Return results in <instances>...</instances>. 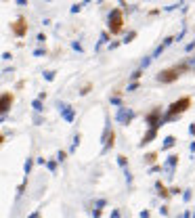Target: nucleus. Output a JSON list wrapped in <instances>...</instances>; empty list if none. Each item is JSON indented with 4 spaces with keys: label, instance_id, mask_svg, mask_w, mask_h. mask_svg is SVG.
Wrapping results in <instances>:
<instances>
[{
    "label": "nucleus",
    "instance_id": "nucleus-1",
    "mask_svg": "<svg viewBox=\"0 0 195 218\" xmlns=\"http://www.w3.org/2000/svg\"><path fill=\"white\" fill-rule=\"evenodd\" d=\"M122 25H124V21H122V11H120V8H113V11L109 13V32H111V34H120V32H122Z\"/></svg>",
    "mask_w": 195,
    "mask_h": 218
},
{
    "label": "nucleus",
    "instance_id": "nucleus-2",
    "mask_svg": "<svg viewBox=\"0 0 195 218\" xmlns=\"http://www.w3.org/2000/svg\"><path fill=\"white\" fill-rule=\"evenodd\" d=\"M181 71H183V69H178V67L164 69V71H159V74H157V82H174V80L181 76Z\"/></svg>",
    "mask_w": 195,
    "mask_h": 218
},
{
    "label": "nucleus",
    "instance_id": "nucleus-3",
    "mask_svg": "<svg viewBox=\"0 0 195 218\" xmlns=\"http://www.w3.org/2000/svg\"><path fill=\"white\" fill-rule=\"evenodd\" d=\"M191 105V99H181V101H176V103H172L170 105V109H168V115L172 118V115H176V113H183V111H187V107Z\"/></svg>",
    "mask_w": 195,
    "mask_h": 218
},
{
    "label": "nucleus",
    "instance_id": "nucleus-4",
    "mask_svg": "<svg viewBox=\"0 0 195 218\" xmlns=\"http://www.w3.org/2000/svg\"><path fill=\"white\" fill-rule=\"evenodd\" d=\"M115 118H118V122H122V124L128 126V124L132 122V118H134V111H132V109H126V107H120Z\"/></svg>",
    "mask_w": 195,
    "mask_h": 218
},
{
    "label": "nucleus",
    "instance_id": "nucleus-5",
    "mask_svg": "<svg viewBox=\"0 0 195 218\" xmlns=\"http://www.w3.org/2000/svg\"><path fill=\"white\" fill-rule=\"evenodd\" d=\"M59 111H61V115H63L65 122H74V120H76V111H74L67 103H59Z\"/></svg>",
    "mask_w": 195,
    "mask_h": 218
},
{
    "label": "nucleus",
    "instance_id": "nucleus-6",
    "mask_svg": "<svg viewBox=\"0 0 195 218\" xmlns=\"http://www.w3.org/2000/svg\"><path fill=\"white\" fill-rule=\"evenodd\" d=\"M13 32H15V36H23V34L27 32V27H25V21H23V19H17V21L13 23Z\"/></svg>",
    "mask_w": 195,
    "mask_h": 218
},
{
    "label": "nucleus",
    "instance_id": "nucleus-7",
    "mask_svg": "<svg viewBox=\"0 0 195 218\" xmlns=\"http://www.w3.org/2000/svg\"><path fill=\"white\" fill-rule=\"evenodd\" d=\"M13 101V96L8 94V92H4L2 94V115H6V111H8V103Z\"/></svg>",
    "mask_w": 195,
    "mask_h": 218
},
{
    "label": "nucleus",
    "instance_id": "nucleus-8",
    "mask_svg": "<svg viewBox=\"0 0 195 218\" xmlns=\"http://www.w3.org/2000/svg\"><path fill=\"white\" fill-rule=\"evenodd\" d=\"M176 162H178V155H170L168 160H166V168H168V172L172 174V168L176 166Z\"/></svg>",
    "mask_w": 195,
    "mask_h": 218
},
{
    "label": "nucleus",
    "instance_id": "nucleus-9",
    "mask_svg": "<svg viewBox=\"0 0 195 218\" xmlns=\"http://www.w3.org/2000/svg\"><path fill=\"white\" fill-rule=\"evenodd\" d=\"M153 138H155V128H151V130H149V132L145 134V136H143V141H141V145H147V143H151Z\"/></svg>",
    "mask_w": 195,
    "mask_h": 218
},
{
    "label": "nucleus",
    "instance_id": "nucleus-10",
    "mask_svg": "<svg viewBox=\"0 0 195 218\" xmlns=\"http://www.w3.org/2000/svg\"><path fill=\"white\" fill-rule=\"evenodd\" d=\"M170 147H174V136H166V138H164V145H162V149L166 151V149H170Z\"/></svg>",
    "mask_w": 195,
    "mask_h": 218
},
{
    "label": "nucleus",
    "instance_id": "nucleus-11",
    "mask_svg": "<svg viewBox=\"0 0 195 218\" xmlns=\"http://www.w3.org/2000/svg\"><path fill=\"white\" fill-rule=\"evenodd\" d=\"M32 107H34L36 111H42V109H44V105H42V101H40V99H36V101L32 103Z\"/></svg>",
    "mask_w": 195,
    "mask_h": 218
},
{
    "label": "nucleus",
    "instance_id": "nucleus-12",
    "mask_svg": "<svg viewBox=\"0 0 195 218\" xmlns=\"http://www.w3.org/2000/svg\"><path fill=\"white\" fill-rule=\"evenodd\" d=\"M151 59H153V57H145V59L141 61V69H145V67H149V65H151Z\"/></svg>",
    "mask_w": 195,
    "mask_h": 218
},
{
    "label": "nucleus",
    "instance_id": "nucleus-13",
    "mask_svg": "<svg viewBox=\"0 0 195 218\" xmlns=\"http://www.w3.org/2000/svg\"><path fill=\"white\" fill-rule=\"evenodd\" d=\"M44 80H46V82H52V80H55V71H44Z\"/></svg>",
    "mask_w": 195,
    "mask_h": 218
},
{
    "label": "nucleus",
    "instance_id": "nucleus-14",
    "mask_svg": "<svg viewBox=\"0 0 195 218\" xmlns=\"http://www.w3.org/2000/svg\"><path fill=\"white\" fill-rule=\"evenodd\" d=\"M78 145H80V134H76V136H74V143H71V149H69V151H74Z\"/></svg>",
    "mask_w": 195,
    "mask_h": 218
},
{
    "label": "nucleus",
    "instance_id": "nucleus-15",
    "mask_svg": "<svg viewBox=\"0 0 195 218\" xmlns=\"http://www.w3.org/2000/svg\"><path fill=\"white\" fill-rule=\"evenodd\" d=\"M23 170H25V174H30V170H32V160H30V157H27V162H25Z\"/></svg>",
    "mask_w": 195,
    "mask_h": 218
},
{
    "label": "nucleus",
    "instance_id": "nucleus-16",
    "mask_svg": "<svg viewBox=\"0 0 195 218\" xmlns=\"http://www.w3.org/2000/svg\"><path fill=\"white\" fill-rule=\"evenodd\" d=\"M124 176H126V180H128V185H130V182H132V174H130L128 168H124Z\"/></svg>",
    "mask_w": 195,
    "mask_h": 218
},
{
    "label": "nucleus",
    "instance_id": "nucleus-17",
    "mask_svg": "<svg viewBox=\"0 0 195 218\" xmlns=\"http://www.w3.org/2000/svg\"><path fill=\"white\" fill-rule=\"evenodd\" d=\"M118 164H120L122 168H126V157H124V155H118Z\"/></svg>",
    "mask_w": 195,
    "mask_h": 218
},
{
    "label": "nucleus",
    "instance_id": "nucleus-18",
    "mask_svg": "<svg viewBox=\"0 0 195 218\" xmlns=\"http://www.w3.org/2000/svg\"><path fill=\"white\" fill-rule=\"evenodd\" d=\"M107 40H109V36H107V34L103 32V34H101V42H99V46H101V44H105ZM99 46H97V48H99Z\"/></svg>",
    "mask_w": 195,
    "mask_h": 218
},
{
    "label": "nucleus",
    "instance_id": "nucleus-19",
    "mask_svg": "<svg viewBox=\"0 0 195 218\" xmlns=\"http://www.w3.org/2000/svg\"><path fill=\"white\" fill-rule=\"evenodd\" d=\"M65 157H67V153H65V151H59V155H57V162H63Z\"/></svg>",
    "mask_w": 195,
    "mask_h": 218
},
{
    "label": "nucleus",
    "instance_id": "nucleus-20",
    "mask_svg": "<svg viewBox=\"0 0 195 218\" xmlns=\"http://www.w3.org/2000/svg\"><path fill=\"white\" fill-rule=\"evenodd\" d=\"M46 166H49V170H50V172H55V170H57V162H49Z\"/></svg>",
    "mask_w": 195,
    "mask_h": 218
},
{
    "label": "nucleus",
    "instance_id": "nucleus-21",
    "mask_svg": "<svg viewBox=\"0 0 195 218\" xmlns=\"http://www.w3.org/2000/svg\"><path fill=\"white\" fill-rule=\"evenodd\" d=\"M134 36H137V34H134V32H130V34H128V36H126V38H124V42L128 44V42H130V40H132V38H134Z\"/></svg>",
    "mask_w": 195,
    "mask_h": 218
},
{
    "label": "nucleus",
    "instance_id": "nucleus-22",
    "mask_svg": "<svg viewBox=\"0 0 195 218\" xmlns=\"http://www.w3.org/2000/svg\"><path fill=\"white\" fill-rule=\"evenodd\" d=\"M80 8H82V4H74V6H71V13H80Z\"/></svg>",
    "mask_w": 195,
    "mask_h": 218
},
{
    "label": "nucleus",
    "instance_id": "nucleus-23",
    "mask_svg": "<svg viewBox=\"0 0 195 218\" xmlns=\"http://www.w3.org/2000/svg\"><path fill=\"white\" fill-rule=\"evenodd\" d=\"M130 78H132V80H139V78H141V69H137V71H134Z\"/></svg>",
    "mask_w": 195,
    "mask_h": 218
},
{
    "label": "nucleus",
    "instance_id": "nucleus-24",
    "mask_svg": "<svg viewBox=\"0 0 195 218\" xmlns=\"http://www.w3.org/2000/svg\"><path fill=\"white\" fill-rule=\"evenodd\" d=\"M185 32H187V30H185V27H183V32H181V34H178V36H176V42H181V40H183V36H185Z\"/></svg>",
    "mask_w": 195,
    "mask_h": 218
},
{
    "label": "nucleus",
    "instance_id": "nucleus-25",
    "mask_svg": "<svg viewBox=\"0 0 195 218\" xmlns=\"http://www.w3.org/2000/svg\"><path fill=\"white\" fill-rule=\"evenodd\" d=\"M183 199H185V201H189V199H191V191H185V195H183Z\"/></svg>",
    "mask_w": 195,
    "mask_h": 218
},
{
    "label": "nucleus",
    "instance_id": "nucleus-26",
    "mask_svg": "<svg viewBox=\"0 0 195 218\" xmlns=\"http://www.w3.org/2000/svg\"><path fill=\"white\" fill-rule=\"evenodd\" d=\"M187 65H189V67H193V65H195V55L189 59V61H187Z\"/></svg>",
    "mask_w": 195,
    "mask_h": 218
},
{
    "label": "nucleus",
    "instance_id": "nucleus-27",
    "mask_svg": "<svg viewBox=\"0 0 195 218\" xmlns=\"http://www.w3.org/2000/svg\"><path fill=\"white\" fill-rule=\"evenodd\" d=\"M2 59H4V61H11V52H2Z\"/></svg>",
    "mask_w": 195,
    "mask_h": 218
},
{
    "label": "nucleus",
    "instance_id": "nucleus-28",
    "mask_svg": "<svg viewBox=\"0 0 195 218\" xmlns=\"http://www.w3.org/2000/svg\"><path fill=\"white\" fill-rule=\"evenodd\" d=\"M141 218H149V212H147V210H143V212H141Z\"/></svg>",
    "mask_w": 195,
    "mask_h": 218
},
{
    "label": "nucleus",
    "instance_id": "nucleus-29",
    "mask_svg": "<svg viewBox=\"0 0 195 218\" xmlns=\"http://www.w3.org/2000/svg\"><path fill=\"white\" fill-rule=\"evenodd\" d=\"M17 4H21V6H23V4H27V0H17Z\"/></svg>",
    "mask_w": 195,
    "mask_h": 218
},
{
    "label": "nucleus",
    "instance_id": "nucleus-30",
    "mask_svg": "<svg viewBox=\"0 0 195 218\" xmlns=\"http://www.w3.org/2000/svg\"><path fill=\"white\" fill-rule=\"evenodd\" d=\"M189 132H191V134H195V124H191V128H189Z\"/></svg>",
    "mask_w": 195,
    "mask_h": 218
},
{
    "label": "nucleus",
    "instance_id": "nucleus-31",
    "mask_svg": "<svg viewBox=\"0 0 195 218\" xmlns=\"http://www.w3.org/2000/svg\"><path fill=\"white\" fill-rule=\"evenodd\" d=\"M191 151H193V153H195V143H191Z\"/></svg>",
    "mask_w": 195,
    "mask_h": 218
},
{
    "label": "nucleus",
    "instance_id": "nucleus-32",
    "mask_svg": "<svg viewBox=\"0 0 195 218\" xmlns=\"http://www.w3.org/2000/svg\"><path fill=\"white\" fill-rule=\"evenodd\" d=\"M84 2H90V0H84Z\"/></svg>",
    "mask_w": 195,
    "mask_h": 218
}]
</instances>
